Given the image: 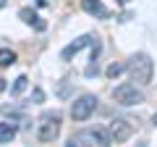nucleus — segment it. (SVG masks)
<instances>
[{
	"label": "nucleus",
	"instance_id": "nucleus-3",
	"mask_svg": "<svg viewBox=\"0 0 157 147\" xmlns=\"http://www.w3.org/2000/svg\"><path fill=\"white\" fill-rule=\"evenodd\" d=\"M60 134V116L58 113H47L37 126V139L39 142H52Z\"/></svg>",
	"mask_w": 157,
	"mask_h": 147
},
{
	"label": "nucleus",
	"instance_id": "nucleus-11",
	"mask_svg": "<svg viewBox=\"0 0 157 147\" xmlns=\"http://www.w3.org/2000/svg\"><path fill=\"white\" fill-rule=\"evenodd\" d=\"M16 63V53L11 50V47H0V66H13Z\"/></svg>",
	"mask_w": 157,
	"mask_h": 147
},
{
	"label": "nucleus",
	"instance_id": "nucleus-4",
	"mask_svg": "<svg viewBox=\"0 0 157 147\" xmlns=\"http://www.w3.org/2000/svg\"><path fill=\"white\" fill-rule=\"evenodd\" d=\"M113 97H115V102H118V105H126V108L144 102V92H141V89H136V84H121V87H115Z\"/></svg>",
	"mask_w": 157,
	"mask_h": 147
},
{
	"label": "nucleus",
	"instance_id": "nucleus-17",
	"mask_svg": "<svg viewBox=\"0 0 157 147\" xmlns=\"http://www.w3.org/2000/svg\"><path fill=\"white\" fill-rule=\"evenodd\" d=\"M6 3H8V0H0V8H3V6H6Z\"/></svg>",
	"mask_w": 157,
	"mask_h": 147
},
{
	"label": "nucleus",
	"instance_id": "nucleus-6",
	"mask_svg": "<svg viewBox=\"0 0 157 147\" xmlns=\"http://www.w3.org/2000/svg\"><path fill=\"white\" fill-rule=\"evenodd\" d=\"M107 131H110L113 142H128L131 134H134V126H131L126 118H115V121H110V129Z\"/></svg>",
	"mask_w": 157,
	"mask_h": 147
},
{
	"label": "nucleus",
	"instance_id": "nucleus-14",
	"mask_svg": "<svg viewBox=\"0 0 157 147\" xmlns=\"http://www.w3.org/2000/svg\"><path fill=\"white\" fill-rule=\"evenodd\" d=\"M34 100L42 102V100H45V92H42V89H34Z\"/></svg>",
	"mask_w": 157,
	"mask_h": 147
},
{
	"label": "nucleus",
	"instance_id": "nucleus-2",
	"mask_svg": "<svg viewBox=\"0 0 157 147\" xmlns=\"http://www.w3.org/2000/svg\"><path fill=\"white\" fill-rule=\"evenodd\" d=\"M110 131L105 129H84L78 131V134H73L71 139H68V145L73 147H86V145H110Z\"/></svg>",
	"mask_w": 157,
	"mask_h": 147
},
{
	"label": "nucleus",
	"instance_id": "nucleus-16",
	"mask_svg": "<svg viewBox=\"0 0 157 147\" xmlns=\"http://www.w3.org/2000/svg\"><path fill=\"white\" fill-rule=\"evenodd\" d=\"M131 0H118V6H128Z\"/></svg>",
	"mask_w": 157,
	"mask_h": 147
},
{
	"label": "nucleus",
	"instance_id": "nucleus-12",
	"mask_svg": "<svg viewBox=\"0 0 157 147\" xmlns=\"http://www.w3.org/2000/svg\"><path fill=\"white\" fill-rule=\"evenodd\" d=\"M126 71V66H123V63H110V66H107V76H110V79H115V76H121V74H123Z\"/></svg>",
	"mask_w": 157,
	"mask_h": 147
},
{
	"label": "nucleus",
	"instance_id": "nucleus-1",
	"mask_svg": "<svg viewBox=\"0 0 157 147\" xmlns=\"http://www.w3.org/2000/svg\"><path fill=\"white\" fill-rule=\"evenodd\" d=\"M126 68H128L131 79H134L136 84H149L152 74H155V63H152V58L147 55V53H136V55L128 61Z\"/></svg>",
	"mask_w": 157,
	"mask_h": 147
},
{
	"label": "nucleus",
	"instance_id": "nucleus-9",
	"mask_svg": "<svg viewBox=\"0 0 157 147\" xmlns=\"http://www.w3.org/2000/svg\"><path fill=\"white\" fill-rule=\"evenodd\" d=\"M18 16H21V21H24V24H32V26H34V29H39V32L47 26V24L37 16V11H32V8H21V11H18Z\"/></svg>",
	"mask_w": 157,
	"mask_h": 147
},
{
	"label": "nucleus",
	"instance_id": "nucleus-15",
	"mask_svg": "<svg viewBox=\"0 0 157 147\" xmlns=\"http://www.w3.org/2000/svg\"><path fill=\"white\" fill-rule=\"evenodd\" d=\"M6 87H8V81H6V79H0V92L6 89Z\"/></svg>",
	"mask_w": 157,
	"mask_h": 147
},
{
	"label": "nucleus",
	"instance_id": "nucleus-8",
	"mask_svg": "<svg viewBox=\"0 0 157 147\" xmlns=\"http://www.w3.org/2000/svg\"><path fill=\"white\" fill-rule=\"evenodd\" d=\"M81 8H84L89 16H100V18H107V8L102 6V0H81Z\"/></svg>",
	"mask_w": 157,
	"mask_h": 147
},
{
	"label": "nucleus",
	"instance_id": "nucleus-7",
	"mask_svg": "<svg viewBox=\"0 0 157 147\" xmlns=\"http://www.w3.org/2000/svg\"><path fill=\"white\" fill-rule=\"evenodd\" d=\"M94 40H97V37H92V34H84V37H78L76 42H71V45H68V47H63L60 58H63V61H71V58L76 55L78 50H84V47H86V45H92V42H94Z\"/></svg>",
	"mask_w": 157,
	"mask_h": 147
},
{
	"label": "nucleus",
	"instance_id": "nucleus-18",
	"mask_svg": "<svg viewBox=\"0 0 157 147\" xmlns=\"http://www.w3.org/2000/svg\"><path fill=\"white\" fill-rule=\"evenodd\" d=\"M152 121H155V126H157V113H155V118H152Z\"/></svg>",
	"mask_w": 157,
	"mask_h": 147
},
{
	"label": "nucleus",
	"instance_id": "nucleus-10",
	"mask_svg": "<svg viewBox=\"0 0 157 147\" xmlns=\"http://www.w3.org/2000/svg\"><path fill=\"white\" fill-rule=\"evenodd\" d=\"M16 124H8V121H3L0 124V142H11L13 137H16Z\"/></svg>",
	"mask_w": 157,
	"mask_h": 147
},
{
	"label": "nucleus",
	"instance_id": "nucleus-13",
	"mask_svg": "<svg viewBox=\"0 0 157 147\" xmlns=\"http://www.w3.org/2000/svg\"><path fill=\"white\" fill-rule=\"evenodd\" d=\"M26 84H29V79H26V76H18V79L13 81V87H11V92H13V95H21V92L26 89Z\"/></svg>",
	"mask_w": 157,
	"mask_h": 147
},
{
	"label": "nucleus",
	"instance_id": "nucleus-5",
	"mask_svg": "<svg viewBox=\"0 0 157 147\" xmlns=\"http://www.w3.org/2000/svg\"><path fill=\"white\" fill-rule=\"evenodd\" d=\"M94 108H97V97L94 95H81V97H76L73 105H71V118L73 121H86L94 113Z\"/></svg>",
	"mask_w": 157,
	"mask_h": 147
}]
</instances>
